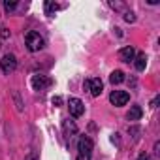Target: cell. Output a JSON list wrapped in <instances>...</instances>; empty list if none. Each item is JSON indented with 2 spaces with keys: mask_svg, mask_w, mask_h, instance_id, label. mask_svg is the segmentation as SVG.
<instances>
[{
  "mask_svg": "<svg viewBox=\"0 0 160 160\" xmlns=\"http://www.w3.org/2000/svg\"><path fill=\"white\" fill-rule=\"evenodd\" d=\"M77 160H91V154H92V139L91 138H79L77 141Z\"/></svg>",
  "mask_w": 160,
  "mask_h": 160,
  "instance_id": "6da1fadb",
  "label": "cell"
},
{
  "mask_svg": "<svg viewBox=\"0 0 160 160\" xmlns=\"http://www.w3.org/2000/svg\"><path fill=\"white\" fill-rule=\"evenodd\" d=\"M25 42H27L28 51H40V49L43 47V38H42L38 32H34V30H30V32L27 34Z\"/></svg>",
  "mask_w": 160,
  "mask_h": 160,
  "instance_id": "7a4b0ae2",
  "label": "cell"
},
{
  "mask_svg": "<svg viewBox=\"0 0 160 160\" xmlns=\"http://www.w3.org/2000/svg\"><path fill=\"white\" fill-rule=\"evenodd\" d=\"M0 68H2V72L4 73H10V72H13L15 68H17V58H15V55H4L2 57V60H0Z\"/></svg>",
  "mask_w": 160,
  "mask_h": 160,
  "instance_id": "3957f363",
  "label": "cell"
},
{
  "mask_svg": "<svg viewBox=\"0 0 160 160\" xmlns=\"http://www.w3.org/2000/svg\"><path fill=\"white\" fill-rule=\"evenodd\" d=\"M130 100V94L126 92V91H113L111 94H109V102L113 104V106H124L126 102Z\"/></svg>",
  "mask_w": 160,
  "mask_h": 160,
  "instance_id": "277c9868",
  "label": "cell"
},
{
  "mask_svg": "<svg viewBox=\"0 0 160 160\" xmlns=\"http://www.w3.org/2000/svg\"><path fill=\"white\" fill-rule=\"evenodd\" d=\"M85 87L91 91L92 96H100L102 94V89H104V83L100 77H94V79H89V81H85Z\"/></svg>",
  "mask_w": 160,
  "mask_h": 160,
  "instance_id": "5b68a950",
  "label": "cell"
},
{
  "mask_svg": "<svg viewBox=\"0 0 160 160\" xmlns=\"http://www.w3.org/2000/svg\"><path fill=\"white\" fill-rule=\"evenodd\" d=\"M68 108H70L72 117H81V115H83V111H85V106H83V102L79 100V98H70Z\"/></svg>",
  "mask_w": 160,
  "mask_h": 160,
  "instance_id": "8992f818",
  "label": "cell"
},
{
  "mask_svg": "<svg viewBox=\"0 0 160 160\" xmlns=\"http://www.w3.org/2000/svg\"><path fill=\"white\" fill-rule=\"evenodd\" d=\"M49 85H51V79L49 77H45V75H32V87L36 91H43Z\"/></svg>",
  "mask_w": 160,
  "mask_h": 160,
  "instance_id": "52a82bcc",
  "label": "cell"
},
{
  "mask_svg": "<svg viewBox=\"0 0 160 160\" xmlns=\"http://www.w3.org/2000/svg\"><path fill=\"white\" fill-rule=\"evenodd\" d=\"M119 55H121V60H124V62H130V60L136 58V51H134V47H130V45H128V47H122Z\"/></svg>",
  "mask_w": 160,
  "mask_h": 160,
  "instance_id": "ba28073f",
  "label": "cell"
},
{
  "mask_svg": "<svg viewBox=\"0 0 160 160\" xmlns=\"http://www.w3.org/2000/svg\"><path fill=\"white\" fill-rule=\"evenodd\" d=\"M141 115H143V109H141L139 106H132L126 117H128V121H139V119H141Z\"/></svg>",
  "mask_w": 160,
  "mask_h": 160,
  "instance_id": "9c48e42d",
  "label": "cell"
},
{
  "mask_svg": "<svg viewBox=\"0 0 160 160\" xmlns=\"http://www.w3.org/2000/svg\"><path fill=\"white\" fill-rule=\"evenodd\" d=\"M109 81H111L113 85H119V83H122V81H124V73H122L121 70H115V72L109 75Z\"/></svg>",
  "mask_w": 160,
  "mask_h": 160,
  "instance_id": "30bf717a",
  "label": "cell"
},
{
  "mask_svg": "<svg viewBox=\"0 0 160 160\" xmlns=\"http://www.w3.org/2000/svg\"><path fill=\"white\" fill-rule=\"evenodd\" d=\"M134 64H136V70H139V72L145 70V66H147V57H145V53H139V55L136 57V62H134Z\"/></svg>",
  "mask_w": 160,
  "mask_h": 160,
  "instance_id": "8fae6325",
  "label": "cell"
},
{
  "mask_svg": "<svg viewBox=\"0 0 160 160\" xmlns=\"http://www.w3.org/2000/svg\"><path fill=\"white\" fill-rule=\"evenodd\" d=\"M62 128H64L68 134H75V132H77V126H75L72 121H62Z\"/></svg>",
  "mask_w": 160,
  "mask_h": 160,
  "instance_id": "7c38bea8",
  "label": "cell"
},
{
  "mask_svg": "<svg viewBox=\"0 0 160 160\" xmlns=\"http://www.w3.org/2000/svg\"><path fill=\"white\" fill-rule=\"evenodd\" d=\"M4 8H6L8 12H13V10L17 8V2H13V0H6V2H4Z\"/></svg>",
  "mask_w": 160,
  "mask_h": 160,
  "instance_id": "4fadbf2b",
  "label": "cell"
},
{
  "mask_svg": "<svg viewBox=\"0 0 160 160\" xmlns=\"http://www.w3.org/2000/svg\"><path fill=\"white\" fill-rule=\"evenodd\" d=\"M55 10H57V4H53V2H45V13H47V15H51Z\"/></svg>",
  "mask_w": 160,
  "mask_h": 160,
  "instance_id": "5bb4252c",
  "label": "cell"
},
{
  "mask_svg": "<svg viewBox=\"0 0 160 160\" xmlns=\"http://www.w3.org/2000/svg\"><path fill=\"white\" fill-rule=\"evenodd\" d=\"M138 160H154L151 154H147V152H141L139 156H138Z\"/></svg>",
  "mask_w": 160,
  "mask_h": 160,
  "instance_id": "9a60e30c",
  "label": "cell"
},
{
  "mask_svg": "<svg viewBox=\"0 0 160 160\" xmlns=\"http://www.w3.org/2000/svg\"><path fill=\"white\" fill-rule=\"evenodd\" d=\"M124 19H126L128 23H134V21H136V17H134V13H132V12H128V13L124 15Z\"/></svg>",
  "mask_w": 160,
  "mask_h": 160,
  "instance_id": "2e32d148",
  "label": "cell"
},
{
  "mask_svg": "<svg viewBox=\"0 0 160 160\" xmlns=\"http://www.w3.org/2000/svg\"><path fill=\"white\" fill-rule=\"evenodd\" d=\"M53 104H55V106H60V104H62V98H60V96H55V98H53Z\"/></svg>",
  "mask_w": 160,
  "mask_h": 160,
  "instance_id": "e0dca14e",
  "label": "cell"
},
{
  "mask_svg": "<svg viewBox=\"0 0 160 160\" xmlns=\"http://www.w3.org/2000/svg\"><path fill=\"white\" fill-rule=\"evenodd\" d=\"M8 36H10V32L6 28H2V38H8Z\"/></svg>",
  "mask_w": 160,
  "mask_h": 160,
  "instance_id": "ac0fdd59",
  "label": "cell"
},
{
  "mask_svg": "<svg viewBox=\"0 0 160 160\" xmlns=\"http://www.w3.org/2000/svg\"><path fill=\"white\" fill-rule=\"evenodd\" d=\"M25 160H36V156H34V154H28V156H27Z\"/></svg>",
  "mask_w": 160,
  "mask_h": 160,
  "instance_id": "d6986e66",
  "label": "cell"
}]
</instances>
